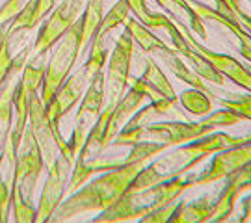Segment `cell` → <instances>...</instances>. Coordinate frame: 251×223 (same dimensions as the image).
<instances>
[{"label": "cell", "instance_id": "6da1fadb", "mask_svg": "<svg viewBox=\"0 0 251 223\" xmlns=\"http://www.w3.org/2000/svg\"><path fill=\"white\" fill-rule=\"evenodd\" d=\"M145 164H149V162H130V164H125L116 170L104 171L93 180H88L75 194L63 199L50 218V222H71L76 216L106 210L108 206L114 205L128 190L130 182L134 180V177Z\"/></svg>", "mask_w": 251, "mask_h": 223}, {"label": "cell", "instance_id": "7a4b0ae2", "mask_svg": "<svg viewBox=\"0 0 251 223\" xmlns=\"http://www.w3.org/2000/svg\"><path fill=\"white\" fill-rule=\"evenodd\" d=\"M242 123V119L233 114L231 110L222 108V110H212L208 116L199 117V121H154L142 128L128 130L123 128L117 134L112 147H125L138 142H156L164 143L168 147H177L180 143L192 142L203 138L206 134L225 128V126H234Z\"/></svg>", "mask_w": 251, "mask_h": 223}, {"label": "cell", "instance_id": "3957f363", "mask_svg": "<svg viewBox=\"0 0 251 223\" xmlns=\"http://www.w3.org/2000/svg\"><path fill=\"white\" fill-rule=\"evenodd\" d=\"M194 175H180L173 177L170 180L158 182L151 188L144 190H126L123 196L117 199L112 206H108L106 210L99 212L91 222L93 223H123V222H138L145 214H149L152 210L166 206L177 201L186 190L194 188Z\"/></svg>", "mask_w": 251, "mask_h": 223}, {"label": "cell", "instance_id": "277c9868", "mask_svg": "<svg viewBox=\"0 0 251 223\" xmlns=\"http://www.w3.org/2000/svg\"><path fill=\"white\" fill-rule=\"evenodd\" d=\"M84 50L82 45V28L80 21H76L63 37L52 47V54L47 62L45 76H43V84L39 89V99L45 106L47 102L56 95V91L60 89L63 82L67 80V76L73 73V67L78 60L80 52Z\"/></svg>", "mask_w": 251, "mask_h": 223}, {"label": "cell", "instance_id": "5b68a950", "mask_svg": "<svg viewBox=\"0 0 251 223\" xmlns=\"http://www.w3.org/2000/svg\"><path fill=\"white\" fill-rule=\"evenodd\" d=\"M149 30H162L168 36V45L175 52L179 54L184 62L188 63V67L198 74L199 78H203L206 84H214V86H225V78L212 67V63L205 60L201 54L190 47L186 37L182 36L180 28L171 21L164 11H152V23Z\"/></svg>", "mask_w": 251, "mask_h": 223}, {"label": "cell", "instance_id": "8992f818", "mask_svg": "<svg viewBox=\"0 0 251 223\" xmlns=\"http://www.w3.org/2000/svg\"><path fill=\"white\" fill-rule=\"evenodd\" d=\"M104 93H106V74H104V71H100L90 80L88 88L84 91V97L78 102V112L75 117V128H73L71 138L67 140L73 162L76 160L91 126L95 125V121L99 119L100 112L104 108Z\"/></svg>", "mask_w": 251, "mask_h": 223}, {"label": "cell", "instance_id": "52a82bcc", "mask_svg": "<svg viewBox=\"0 0 251 223\" xmlns=\"http://www.w3.org/2000/svg\"><path fill=\"white\" fill-rule=\"evenodd\" d=\"M134 58V41L126 32L116 39L114 49L108 56L106 69V93H104V108L112 110L123 97L130 84V67Z\"/></svg>", "mask_w": 251, "mask_h": 223}, {"label": "cell", "instance_id": "ba28073f", "mask_svg": "<svg viewBox=\"0 0 251 223\" xmlns=\"http://www.w3.org/2000/svg\"><path fill=\"white\" fill-rule=\"evenodd\" d=\"M86 2L88 0H62L60 6L50 11V15L39 28V34L32 47V56H47V52H50L63 34L80 19Z\"/></svg>", "mask_w": 251, "mask_h": 223}, {"label": "cell", "instance_id": "9c48e42d", "mask_svg": "<svg viewBox=\"0 0 251 223\" xmlns=\"http://www.w3.org/2000/svg\"><path fill=\"white\" fill-rule=\"evenodd\" d=\"M73 171V160L63 156L62 152L52 162V166L47 168V180L41 190V196L37 201V216L36 223L50 222L56 208L60 206L65 196H67V182Z\"/></svg>", "mask_w": 251, "mask_h": 223}, {"label": "cell", "instance_id": "30bf717a", "mask_svg": "<svg viewBox=\"0 0 251 223\" xmlns=\"http://www.w3.org/2000/svg\"><path fill=\"white\" fill-rule=\"evenodd\" d=\"M45 170V162L43 154L39 151V145L34 140L32 132L28 130L23 136V142L17 151V164H15V182L13 186L21 190V194L25 196L26 201L34 203V192L37 186V178L41 177V173Z\"/></svg>", "mask_w": 251, "mask_h": 223}, {"label": "cell", "instance_id": "8fae6325", "mask_svg": "<svg viewBox=\"0 0 251 223\" xmlns=\"http://www.w3.org/2000/svg\"><path fill=\"white\" fill-rule=\"evenodd\" d=\"M248 162H251V140L214 152L210 166L205 171H199L196 175L194 188L210 186L214 182L225 180L229 175H233L234 171H238L242 166H246Z\"/></svg>", "mask_w": 251, "mask_h": 223}, {"label": "cell", "instance_id": "7c38bea8", "mask_svg": "<svg viewBox=\"0 0 251 223\" xmlns=\"http://www.w3.org/2000/svg\"><path fill=\"white\" fill-rule=\"evenodd\" d=\"M175 25H177V23H175ZM177 26L180 28V32H182V36L186 37V41L190 43V47H194L205 60H208V62L212 63V67H214L216 71L220 73L224 78H227L229 82H233L234 86L242 88L244 91L251 93V74H250L248 65L240 63L236 58L229 56V54L210 50L208 47H205L203 43H199L198 39H196V34H194L192 30H188V28L182 26V25H177Z\"/></svg>", "mask_w": 251, "mask_h": 223}, {"label": "cell", "instance_id": "4fadbf2b", "mask_svg": "<svg viewBox=\"0 0 251 223\" xmlns=\"http://www.w3.org/2000/svg\"><path fill=\"white\" fill-rule=\"evenodd\" d=\"M251 192V162L242 166L238 171L225 178V184L222 192L218 194L214 201V210H212V223H224L233 216L236 208V201L246 194Z\"/></svg>", "mask_w": 251, "mask_h": 223}, {"label": "cell", "instance_id": "5bb4252c", "mask_svg": "<svg viewBox=\"0 0 251 223\" xmlns=\"http://www.w3.org/2000/svg\"><path fill=\"white\" fill-rule=\"evenodd\" d=\"M28 130L32 132L34 140L39 145V151L43 154V162H45V170L49 166H52V162L58 158L60 154V145H58V138L52 132V126L49 123L45 106L39 99V91L32 95L30 100V116H28Z\"/></svg>", "mask_w": 251, "mask_h": 223}, {"label": "cell", "instance_id": "9a60e30c", "mask_svg": "<svg viewBox=\"0 0 251 223\" xmlns=\"http://www.w3.org/2000/svg\"><path fill=\"white\" fill-rule=\"evenodd\" d=\"M145 95L138 89L130 88L123 97L119 99L116 106L112 108L110 116H108L106 123V132H104V145L112 147L114 140L117 138V134L123 130V126L126 125V121L136 114V110L144 104Z\"/></svg>", "mask_w": 251, "mask_h": 223}, {"label": "cell", "instance_id": "2e32d148", "mask_svg": "<svg viewBox=\"0 0 251 223\" xmlns=\"http://www.w3.org/2000/svg\"><path fill=\"white\" fill-rule=\"evenodd\" d=\"M154 2L158 4V8H162V11L173 23L182 25L188 30H192L199 39H208L205 21L201 19V15L194 9V6L190 4L188 0H154Z\"/></svg>", "mask_w": 251, "mask_h": 223}, {"label": "cell", "instance_id": "e0dca14e", "mask_svg": "<svg viewBox=\"0 0 251 223\" xmlns=\"http://www.w3.org/2000/svg\"><path fill=\"white\" fill-rule=\"evenodd\" d=\"M216 197L205 194L196 201H180L168 223H208L212 218Z\"/></svg>", "mask_w": 251, "mask_h": 223}, {"label": "cell", "instance_id": "ac0fdd59", "mask_svg": "<svg viewBox=\"0 0 251 223\" xmlns=\"http://www.w3.org/2000/svg\"><path fill=\"white\" fill-rule=\"evenodd\" d=\"M192 6H194V9L201 15V19H203L205 23L208 21V23H216V25H222V26L227 28V30L238 39L242 58L251 65V36L238 25V21H234V19H231V17H225L220 11H216L214 8L205 6V4H192Z\"/></svg>", "mask_w": 251, "mask_h": 223}, {"label": "cell", "instance_id": "d6986e66", "mask_svg": "<svg viewBox=\"0 0 251 223\" xmlns=\"http://www.w3.org/2000/svg\"><path fill=\"white\" fill-rule=\"evenodd\" d=\"M175 108H179V106H175L168 99L151 100V104L138 108L136 114L126 121V125L123 126V128H128V130L142 128V126L149 125V123H154V121H158V119H164V117L175 114Z\"/></svg>", "mask_w": 251, "mask_h": 223}, {"label": "cell", "instance_id": "ffe728a7", "mask_svg": "<svg viewBox=\"0 0 251 223\" xmlns=\"http://www.w3.org/2000/svg\"><path fill=\"white\" fill-rule=\"evenodd\" d=\"M17 82L8 80L6 86L0 89V156L8 143L11 125H13V95H15Z\"/></svg>", "mask_w": 251, "mask_h": 223}, {"label": "cell", "instance_id": "44dd1931", "mask_svg": "<svg viewBox=\"0 0 251 223\" xmlns=\"http://www.w3.org/2000/svg\"><path fill=\"white\" fill-rule=\"evenodd\" d=\"M142 78H144L145 82H149L154 89H158L162 95L168 99V100H171L175 106H179V95L175 93L171 82L168 80V76L164 74L162 67L158 65V62H156L152 56H149L147 62H145V69H144Z\"/></svg>", "mask_w": 251, "mask_h": 223}, {"label": "cell", "instance_id": "7402d4cb", "mask_svg": "<svg viewBox=\"0 0 251 223\" xmlns=\"http://www.w3.org/2000/svg\"><path fill=\"white\" fill-rule=\"evenodd\" d=\"M104 2L106 0H88L86 8L80 15V28H82V45L84 49L90 45L91 37L99 26L100 19L104 17Z\"/></svg>", "mask_w": 251, "mask_h": 223}, {"label": "cell", "instance_id": "603a6c76", "mask_svg": "<svg viewBox=\"0 0 251 223\" xmlns=\"http://www.w3.org/2000/svg\"><path fill=\"white\" fill-rule=\"evenodd\" d=\"M179 104L186 110V114H192L194 117H205L214 110L212 99L208 97L205 91L196 88L184 89L179 97Z\"/></svg>", "mask_w": 251, "mask_h": 223}, {"label": "cell", "instance_id": "cb8c5ba5", "mask_svg": "<svg viewBox=\"0 0 251 223\" xmlns=\"http://www.w3.org/2000/svg\"><path fill=\"white\" fill-rule=\"evenodd\" d=\"M130 17V8L125 0H117L116 4L110 8L108 13H104V17L100 19L99 26L95 30L93 37H110V34L116 30V28L123 26L126 23V19ZM91 37V39H93Z\"/></svg>", "mask_w": 251, "mask_h": 223}, {"label": "cell", "instance_id": "d4e9b609", "mask_svg": "<svg viewBox=\"0 0 251 223\" xmlns=\"http://www.w3.org/2000/svg\"><path fill=\"white\" fill-rule=\"evenodd\" d=\"M108 39L110 37H93L90 41V56L86 63L82 65L86 74L93 78L97 73L104 71V65L108 62V56H110V50H108Z\"/></svg>", "mask_w": 251, "mask_h": 223}, {"label": "cell", "instance_id": "484cf974", "mask_svg": "<svg viewBox=\"0 0 251 223\" xmlns=\"http://www.w3.org/2000/svg\"><path fill=\"white\" fill-rule=\"evenodd\" d=\"M11 210L15 223H36L37 206L26 201L17 186H13L11 190Z\"/></svg>", "mask_w": 251, "mask_h": 223}, {"label": "cell", "instance_id": "4316f807", "mask_svg": "<svg viewBox=\"0 0 251 223\" xmlns=\"http://www.w3.org/2000/svg\"><path fill=\"white\" fill-rule=\"evenodd\" d=\"M231 99H216L222 108L231 110L242 121H251V93L246 95H229Z\"/></svg>", "mask_w": 251, "mask_h": 223}, {"label": "cell", "instance_id": "83f0119b", "mask_svg": "<svg viewBox=\"0 0 251 223\" xmlns=\"http://www.w3.org/2000/svg\"><path fill=\"white\" fill-rule=\"evenodd\" d=\"M130 8V13L134 15L136 21H140L144 26L151 28L152 23V11L147 8V2L145 0H125Z\"/></svg>", "mask_w": 251, "mask_h": 223}, {"label": "cell", "instance_id": "f1b7e54d", "mask_svg": "<svg viewBox=\"0 0 251 223\" xmlns=\"http://www.w3.org/2000/svg\"><path fill=\"white\" fill-rule=\"evenodd\" d=\"M11 190H13V186L8 184L4 178H0V223L9 222V210H11Z\"/></svg>", "mask_w": 251, "mask_h": 223}, {"label": "cell", "instance_id": "f546056e", "mask_svg": "<svg viewBox=\"0 0 251 223\" xmlns=\"http://www.w3.org/2000/svg\"><path fill=\"white\" fill-rule=\"evenodd\" d=\"M177 203H179V201H173L170 205L160 206V208L152 210L149 214H145L140 222L142 223H168V220H170L171 214H173V210L177 208Z\"/></svg>", "mask_w": 251, "mask_h": 223}, {"label": "cell", "instance_id": "4dcf8cb0", "mask_svg": "<svg viewBox=\"0 0 251 223\" xmlns=\"http://www.w3.org/2000/svg\"><path fill=\"white\" fill-rule=\"evenodd\" d=\"M188 2L190 4H205V6H210V8H214L216 11H220L222 15H225V17H231L236 21V13L227 8L222 0H188Z\"/></svg>", "mask_w": 251, "mask_h": 223}, {"label": "cell", "instance_id": "1f68e13d", "mask_svg": "<svg viewBox=\"0 0 251 223\" xmlns=\"http://www.w3.org/2000/svg\"><path fill=\"white\" fill-rule=\"evenodd\" d=\"M248 222H251V194L240 199V218H238V223Z\"/></svg>", "mask_w": 251, "mask_h": 223}, {"label": "cell", "instance_id": "d6a6232c", "mask_svg": "<svg viewBox=\"0 0 251 223\" xmlns=\"http://www.w3.org/2000/svg\"><path fill=\"white\" fill-rule=\"evenodd\" d=\"M236 21H238V25H240V26L251 36V15L250 13H246L242 8H238L236 9Z\"/></svg>", "mask_w": 251, "mask_h": 223}, {"label": "cell", "instance_id": "836d02e7", "mask_svg": "<svg viewBox=\"0 0 251 223\" xmlns=\"http://www.w3.org/2000/svg\"><path fill=\"white\" fill-rule=\"evenodd\" d=\"M222 2H224L231 11H234V13H236V9L240 8V0H222Z\"/></svg>", "mask_w": 251, "mask_h": 223}, {"label": "cell", "instance_id": "e575fe53", "mask_svg": "<svg viewBox=\"0 0 251 223\" xmlns=\"http://www.w3.org/2000/svg\"><path fill=\"white\" fill-rule=\"evenodd\" d=\"M6 26H8V25H2V23H0V32H2V30H4Z\"/></svg>", "mask_w": 251, "mask_h": 223}, {"label": "cell", "instance_id": "d590c367", "mask_svg": "<svg viewBox=\"0 0 251 223\" xmlns=\"http://www.w3.org/2000/svg\"><path fill=\"white\" fill-rule=\"evenodd\" d=\"M248 69H250V74H251V65H248Z\"/></svg>", "mask_w": 251, "mask_h": 223}, {"label": "cell", "instance_id": "8d00e7d4", "mask_svg": "<svg viewBox=\"0 0 251 223\" xmlns=\"http://www.w3.org/2000/svg\"><path fill=\"white\" fill-rule=\"evenodd\" d=\"M250 2H251V0H250Z\"/></svg>", "mask_w": 251, "mask_h": 223}]
</instances>
